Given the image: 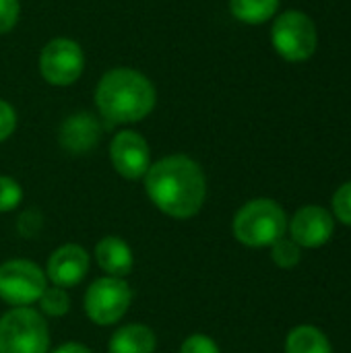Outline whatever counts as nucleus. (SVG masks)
<instances>
[{"mask_svg": "<svg viewBox=\"0 0 351 353\" xmlns=\"http://www.w3.org/2000/svg\"><path fill=\"white\" fill-rule=\"evenodd\" d=\"M333 213L341 223L351 228V182L337 188L333 196Z\"/></svg>", "mask_w": 351, "mask_h": 353, "instance_id": "20", "label": "nucleus"}, {"mask_svg": "<svg viewBox=\"0 0 351 353\" xmlns=\"http://www.w3.org/2000/svg\"><path fill=\"white\" fill-rule=\"evenodd\" d=\"M99 139V124L89 114H74L60 128V145L70 153H87Z\"/></svg>", "mask_w": 351, "mask_h": 353, "instance_id": "12", "label": "nucleus"}, {"mask_svg": "<svg viewBox=\"0 0 351 353\" xmlns=\"http://www.w3.org/2000/svg\"><path fill=\"white\" fill-rule=\"evenodd\" d=\"M48 288L46 273L31 261L14 259L0 265V298L12 308H29Z\"/></svg>", "mask_w": 351, "mask_h": 353, "instance_id": "5", "label": "nucleus"}, {"mask_svg": "<svg viewBox=\"0 0 351 353\" xmlns=\"http://www.w3.org/2000/svg\"><path fill=\"white\" fill-rule=\"evenodd\" d=\"M271 259L277 267L281 269H292L300 263L302 250L292 238H279L275 244H271Z\"/></svg>", "mask_w": 351, "mask_h": 353, "instance_id": "18", "label": "nucleus"}, {"mask_svg": "<svg viewBox=\"0 0 351 353\" xmlns=\"http://www.w3.org/2000/svg\"><path fill=\"white\" fill-rule=\"evenodd\" d=\"M110 159L114 170L126 180H139L151 165V151L147 141L134 130H122L110 145Z\"/></svg>", "mask_w": 351, "mask_h": 353, "instance_id": "9", "label": "nucleus"}, {"mask_svg": "<svg viewBox=\"0 0 351 353\" xmlns=\"http://www.w3.org/2000/svg\"><path fill=\"white\" fill-rule=\"evenodd\" d=\"M155 333L145 325H124L110 339V353H153Z\"/></svg>", "mask_w": 351, "mask_h": 353, "instance_id": "14", "label": "nucleus"}, {"mask_svg": "<svg viewBox=\"0 0 351 353\" xmlns=\"http://www.w3.org/2000/svg\"><path fill=\"white\" fill-rule=\"evenodd\" d=\"M279 0H230L232 14L250 25H259L269 21L277 12Z\"/></svg>", "mask_w": 351, "mask_h": 353, "instance_id": "16", "label": "nucleus"}, {"mask_svg": "<svg viewBox=\"0 0 351 353\" xmlns=\"http://www.w3.org/2000/svg\"><path fill=\"white\" fill-rule=\"evenodd\" d=\"M37 302H39L41 312L48 314V316H56L58 319V316H64L70 310V298H68L66 290L58 288V285L46 288Z\"/></svg>", "mask_w": 351, "mask_h": 353, "instance_id": "17", "label": "nucleus"}, {"mask_svg": "<svg viewBox=\"0 0 351 353\" xmlns=\"http://www.w3.org/2000/svg\"><path fill=\"white\" fill-rule=\"evenodd\" d=\"M180 353H221L219 352V347H217V343L211 339V337H207V335H190L184 343H182V347H180Z\"/></svg>", "mask_w": 351, "mask_h": 353, "instance_id": "22", "label": "nucleus"}, {"mask_svg": "<svg viewBox=\"0 0 351 353\" xmlns=\"http://www.w3.org/2000/svg\"><path fill=\"white\" fill-rule=\"evenodd\" d=\"M14 126H17V114H14V110L10 108V103H6V101L0 99V143L6 141L14 132Z\"/></svg>", "mask_w": 351, "mask_h": 353, "instance_id": "24", "label": "nucleus"}, {"mask_svg": "<svg viewBox=\"0 0 351 353\" xmlns=\"http://www.w3.org/2000/svg\"><path fill=\"white\" fill-rule=\"evenodd\" d=\"M23 201L21 184L8 176H0V213H8Z\"/></svg>", "mask_w": 351, "mask_h": 353, "instance_id": "19", "label": "nucleus"}, {"mask_svg": "<svg viewBox=\"0 0 351 353\" xmlns=\"http://www.w3.org/2000/svg\"><path fill=\"white\" fill-rule=\"evenodd\" d=\"M95 105L110 122H139L155 108V87L145 74L132 68H114L97 83Z\"/></svg>", "mask_w": 351, "mask_h": 353, "instance_id": "2", "label": "nucleus"}, {"mask_svg": "<svg viewBox=\"0 0 351 353\" xmlns=\"http://www.w3.org/2000/svg\"><path fill=\"white\" fill-rule=\"evenodd\" d=\"M271 39L277 54L290 62L308 60L317 50V27L312 19L300 10H288L277 17Z\"/></svg>", "mask_w": 351, "mask_h": 353, "instance_id": "6", "label": "nucleus"}, {"mask_svg": "<svg viewBox=\"0 0 351 353\" xmlns=\"http://www.w3.org/2000/svg\"><path fill=\"white\" fill-rule=\"evenodd\" d=\"M50 331L31 308H12L0 319V353H48Z\"/></svg>", "mask_w": 351, "mask_h": 353, "instance_id": "4", "label": "nucleus"}, {"mask_svg": "<svg viewBox=\"0 0 351 353\" xmlns=\"http://www.w3.org/2000/svg\"><path fill=\"white\" fill-rule=\"evenodd\" d=\"M285 353H333L327 335L310 325L296 327L285 339Z\"/></svg>", "mask_w": 351, "mask_h": 353, "instance_id": "15", "label": "nucleus"}, {"mask_svg": "<svg viewBox=\"0 0 351 353\" xmlns=\"http://www.w3.org/2000/svg\"><path fill=\"white\" fill-rule=\"evenodd\" d=\"M95 261L101 267V271H106L110 277H120V279L130 275L134 265L130 246L116 236H106L103 240L97 242Z\"/></svg>", "mask_w": 351, "mask_h": 353, "instance_id": "13", "label": "nucleus"}, {"mask_svg": "<svg viewBox=\"0 0 351 353\" xmlns=\"http://www.w3.org/2000/svg\"><path fill=\"white\" fill-rule=\"evenodd\" d=\"M85 68V56L77 41L56 37L46 43L39 56V70L50 85H72Z\"/></svg>", "mask_w": 351, "mask_h": 353, "instance_id": "8", "label": "nucleus"}, {"mask_svg": "<svg viewBox=\"0 0 351 353\" xmlns=\"http://www.w3.org/2000/svg\"><path fill=\"white\" fill-rule=\"evenodd\" d=\"M132 292L120 277H101L85 292V312L91 323L99 327L116 325L130 306Z\"/></svg>", "mask_w": 351, "mask_h": 353, "instance_id": "7", "label": "nucleus"}, {"mask_svg": "<svg viewBox=\"0 0 351 353\" xmlns=\"http://www.w3.org/2000/svg\"><path fill=\"white\" fill-rule=\"evenodd\" d=\"M54 353H93L89 347L81 345V343H64L60 347H56Z\"/></svg>", "mask_w": 351, "mask_h": 353, "instance_id": "25", "label": "nucleus"}, {"mask_svg": "<svg viewBox=\"0 0 351 353\" xmlns=\"http://www.w3.org/2000/svg\"><path fill=\"white\" fill-rule=\"evenodd\" d=\"M89 273V254L79 244H64L52 252L46 267V277L58 288H74Z\"/></svg>", "mask_w": 351, "mask_h": 353, "instance_id": "11", "label": "nucleus"}, {"mask_svg": "<svg viewBox=\"0 0 351 353\" xmlns=\"http://www.w3.org/2000/svg\"><path fill=\"white\" fill-rule=\"evenodd\" d=\"M288 215L271 199L246 203L234 217V236L250 248H265L285 236Z\"/></svg>", "mask_w": 351, "mask_h": 353, "instance_id": "3", "label": "nucleus"}, {"mask_svg": "<svg viewBox=\"0 0 351 353\" xmlns=\"http://www.w3.org/2000/svg\"><path fill=\"white\" fill-rule=\"evenodd\" d=\"M43 228V217L39 211L35 209H27L19 215V221H17V230L23 238H35Z\"/></svg>", "mask_w": 351, "mask_h": 353, "instance_id": "21", "label": "nucleus"}, {"mask_svg": "<svg viewBox=\"0 0 351 353\" xmlns=\"http://www.w3.org/2000/svg\"><path fill=\"white\" fill-rule=\"evenodd\" d=\"M333 232V215L319 205L302 207L290 221V236L300 248H319L331 240Z\"/></svg>", "mask_w": 351, "mask_h": 353, "instance_id": "10", "label": "nucleus"}, {"mask_svg": "<svg viewBox=\"0 0 351 353\" xmlns=\"http://www.w3.org/2000/svg\"><path fill=\"white\" fill-rule=\"evenodd\" d=\"M143 178L151 203L174 219H190L205 205V174L201 165L186 155H170L151 163Z\"/></svg>", "mask_w": 351, "mask_h": 353, "instance_id": "1", "label": "nucleus"}, {"mask_svg": "<svg viewBox=\"0 0 351 353\" xmlns=\"http://www.w3.org/2000/svg\"><path fill=\"white\" fill-rule=\"evenodd\" d=\"M19 0H0V33H8L19 21Z\"/></svg>", "mask_w": 351, "mask_h": 353, "instance_id": "23", "label": "nucleus"}]
</instances>
